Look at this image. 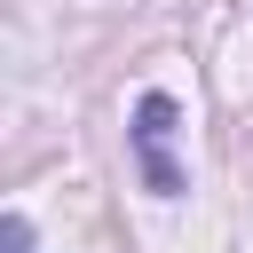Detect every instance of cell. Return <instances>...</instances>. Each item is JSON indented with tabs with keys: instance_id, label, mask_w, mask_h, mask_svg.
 <instances>
[{
	"instance_id": "7a4b0ae2",
	"label": "cell",
	"mask_w": 253,
	"mask_h": 253,
	"mask_svg": "<svg viewBox=\"0 0 253 253\" xmlns=\"http://www.w3.org/2000/svg\"><path fill=\"white\" fill-rule=\"evenodd\" d=\"M0 245H8V253H24V245H32V229H24V213H8V221H0Z\"/></svg>"
},
{
	"instance_id": "6da1fadb",
	"label": "cell",
	"mask_w": 253,
	"mask_h": 253,
	"mask_svg": "<svg viewBox=\"0 0 253 253\" xmlns=\"http://www.w3.org/2000/svg\"><path fill=\"white\" fill-rule=\"evenodd\" d=\"M166 142H174V95H158V87H150V95L134 103V150H142V182H150L158 198H174V190H182V166L166 158Z\"/></svg>"
}]
</instances>
